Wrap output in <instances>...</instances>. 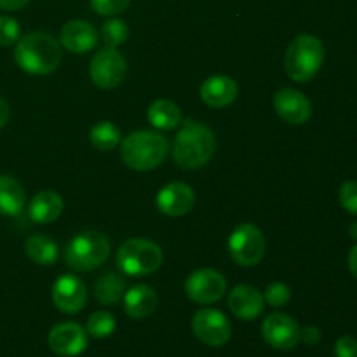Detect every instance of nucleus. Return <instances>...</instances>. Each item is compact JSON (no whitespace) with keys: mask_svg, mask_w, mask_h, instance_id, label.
<instances>
[{"mask_svg":"<svg viewBox=\"0 0 357 357\" xmlns=\"http://www.w3.org/2000/svg\"><path fill=\"white\" fill-rule=\"evenodd\" d=\"M157 209L166 216H183L195 204L194 188L183 181H173L162 187L155 199Z\"/></svg>","mask_w":357,"mask_h":357,"instance_id":"15","label":"nucleus"},{"mask_svg":"<svg viewBox=\"0 0 357 357\" xmlns=\"http://www.w3.org/2000/svg\"><path fill=\"white\" fill-rule=\"evenodd\" d=\"M261 337L278 351H291L300 342V326L288 314H271L261 324Z\"/></svg>","mask_w":357,"mask_h":357,"instance_id":"11","label":"nucleus"},{"mask_svg":"<svg viewBox=\"0 0 357 357\" xmlns=\"http://www.w3.org/2000/svg\"><path fill=\"white\" fill-rule=\"evenodd\" d=\"M63 211V199L54 190H42L28 204V216L31 222L47 225L56 222Z\"/></svg>","mask_w":357,"mask_h":357,"instance_id":"19","label":"nucleus"},{"mask_svg":"<svg viewBox=\"0 0 357 357\" xmlns=\"http://www.w3.org/2000/svg\"><path fill=\"white\" fill-rule=\"evenodd\" d=\"M20 37H21L20 23L10 16H0V45L7 47V45L16 44Z\"/></svg>","mask_w":357,"mask_h":357,"instance_id":"29","label":"nucleus"},{"mask_svg":"<svg viewBox=\"0 0 357 357\" xmlns=\"http://www.w3.org/2000/svg\"><path fill=\"white\" fill-rule=\"evenodd\" d=\"M150 124L160 131H171L181 124V112L178 105L169 100H157L153 101L146 112Z\"/></svg>","mask_w":357,"mask_h":357,"instance_id":"23","label":"nucleus"},{"mask_svg":"<svg viewBox=\"0 0 357 357\" xmlns=\"http://www.w3.org/2000/svg\"><path fill=\"white\" fill-rule=\"evenodd\" d=\"M347 261H349V271H351V274L357 279V244L351 251H349Z\"/></svg>","mask_w":357,"mask_h":357,"instance_id":"35","label":"nucleus"},{"mask_svg":"<svg viewBox=\"0 0 357 357\" xmlns=\"http://www.w3.org/2000/svg\"><path fill=\"white\" fill-rule=\"evenodd\" d=\"M126 295V281L115 272L100 275L94 282V296L101 305H117Z\"/></svg>","mask_w":357,"mask_h":357,"instance_id":"22","label":"nucleus"},{"mask_svg":"<svg viewBox=\"0 0 357 357\" xmlns=\"http://www.w3.org/2000/svg\"><path fill=\"white\" fill-rule=\"evenodd\" d=\"M230 258L241 267H253L265 255V237L253 223H243L229 237Z\"/></svg>","mask_w":357,"mask_h":357,"instance_id":"7","label":"nucleus"},{"mask_svg":"<svg viewBox=\"0 0 357 357\" xmlns=\"http://www.w3.org/2000/svg\"><path fill=\"white\" fill-rule=\"evenodd\" d=\"M274 108L282 121L293 126H302L312 117V103L300 91L284 87L274 94Z\"/></svg>","mask_w":357,"mask_h":357,"instance_id":"14","label":"nucleus"},{"mask_svg":"<svg viewBox=\"0 0 357 357\" xmlns=\"http://www.w3.org/2000/svg\"><path fill=\"white\" fill-rule=\"evenodd\" d=\"M52 302L56 309L63 314H77L86 307L87 289L86 284L77 275H59L52 284Z\"/></svg>","mask_w":357,"mask_h":357,"instance_id":"12","label":"nucleus"},{"mask_svg":"<svg viewBox=\"0 0 357 357\" xmlns=\"http://www.w3.org/2000/svg\"><path fill=\"white\" fill-rule=\"evenodd\" d=\"M300 342H303V344L307 345H317L321 342V331L317 326H312V324H309V326H303L300 328Z\"/></svg>","mask_w":357,"mask_h":357,"instance_id":"33","label":"nucleus"},{"mask_svg":"<svg viewBox=\"0 0 357 357\" xmlns=\"http://www.w3.org/2000/svg\"><path fill=\"white\" fill-rule=\"evenodd\" d=\"M291 298V291L284 282H272L264 293V300L271 307H284Z\"/></svg>","mask_w":357,"mask_h":357,"instance_id":"28","label":"nucleus"},{"mask_svg":"<svg viewBox=\"0 0 357 357\" xmlns=\"http://www.w3.org/2000/svg\"><path fill=\"white\" fill-rule=\"evenodd\" d=\"M192 331L202 344L222 347L232 337V326L223 312L216 309H201L192 317Z\"/></svg>","mask_w":357,"mask_h":357,"instance_id":"9","label":"nucleus"},{"mask_svg":"<svg viewBox=\"0 0 357 357\" xmlns=\"http://www.w3.org/2000/svg\"><path fill=\"white\" fill-rule=\"evenodd\" d=\"M128 73V63L126 58L115 47H103L94 54L91 59L89 75L94 86L100 89H114L122 80L126 79Z\"/></svg>","mask_w":357,"mask_h":357,"instance_id":"8","label":"nucleus"},{"mask_svg":"<svg viewBox=\"0 0 357 357\" xmlns=\"http://www.w3.org/2000/svg\"><path fill=\"white\" fill-rule=\"evenodd\" d=\"M59 44L72 54H86L98 44V31L89 21L72 20L63 24L59 31Z\"/></svg>","mask_w":357,"mask_h":357,"instance_id":"16","label":"nucleus"},{"mask_svg":"<svg viewBox=\"0 0 357 357\" xmlns=\"http://www.w3.org/2000/svg\"><path fill=\"white\" fill-rule=\"evenodd\" d=\"M216 138L209 128L199 122H181L173 142V159L181 169H199L211 160Z\"/></svg>","mask_w":357,"mask_h":357,"instance_id":"2","label":"nucleus"},{"mask_svg":"<svg viewBox=\"0 0 357 357\" xmlns=\"http://www.w3.org/2000/svg\"><path fill=\"white\" fill-rule=\"evenodd\" d=\"M30 0H0V9L3 10H20L23 9Z\"/></svg>","mask_w":357,"mask_h":357,"instance_id":"34","label":"nucleus"},{"mask_svg":"<svg viewBox=\"0 0 357 357\" xmlns=\"http://www.w3.org/2000/svg\"><path fill=\"white\" fill-rule=\"evenodd\" d=\"M338 201L345 211L357 215V181L349 180L342 183L340 190H338Z\"/></svg>","mask_w":357,"mask_h":357,"instance_id":"30","label":"nucleus"},{"mask_svg":"<svg viewBox=\"0 0 357 357\" xmlns=\"http://www.w3.org/2000/svg\"><path fill=\"white\" fill-rule=\"evenodd\" d=\"M227 279L222 272L215 268H199L188 275L185 282V293L192 302L199 305H208L215 303L225 295Z\"/></svg>","mask_w":357,"mask_h":357,"instance_id":"10","label":"nucleus"},{"mask_svg":"<svg viewBox=\"0 0 357 357\" xmlns=\"http://www.w3.org/2000/svg\"><path fill=\"white\" fill-rule=\"evenodd\" d=\"M239 93L236 80L227 75H213L201 86V100L211 108H225L234 103Z\"/></svg>","mask_w":357,"mask_h":357,"instance_id":"18","label":"nucleus"},{"mask_svg":"<svg viewBox=\"0 0 357 357\" xmlns=\"http://www.w3.org/2000/svg\"><path fill=\"white\" fill-rule=\"evenodd\" d=\"M61 44L45 31H30L17 38L14 59L17 66L31 75H47L61 63Z\"/></svg>","mask_w":357,"mask_h":357,"instance_id":"1","label":"nucleus"},{"mask_svg":"<svg viewBox=\"0 0 357 357\" xmlns=\"http://www.w3.org/2000/svg\"><path fill=\"white\" fill-rule=\"evenodd\" d=\"M162 260V250L149 239H129L117 251L119 268L131 278L153 274L160 268Z\"/></svg>","mask_w":357,"mask_h":357,"instance_id":"6","label":"nucleus"},{"mask_svg":"<svg viewBox=\"0 0 357 357\" xmlns=\"http://www.w3.org/2000/svg\"><path fill=\"white\" fill-rule=\"evenodd\" d=\"M265 307L264 295L251 284H237L229 295V309L243 321H255Z\"/></svg>","mask_w":357,"mask_h":357,"instance_id":"17","label":"nucleus"},{"mask_svg":"<svg viewBox=\"0 0 357 357\" xmlns=\"http://www.w3.org/2000/svg\"><path fill=\"white\" fill-rule=\"evenodd\" d=\"M169 152L166 136L155 131H135L122 139L121 157L135 171H150L164 162Z\"/></svg>","mask_w":357,"mask_h":357,"instance_id":"3","label":"nucleus"},{"mask_svg":"<svg viewBox=\"0 0 357 357\" xmlns=\"http://www.w3.org/2000/svg\"><path fill=\"white\" fill-rule=\"evenodd\" d=\"M110 255V241L98 230L77 234L65 250V260L72 271L89 272L101 267Z\"/></svg>","mask_w":357,"mask_h":357,"instance_id":"5","label":"nucleus"},{"mask_svg":"<svg viewBox=\"0 0 357 357\" xmlns=\"http://www.w3.org/2000/svg\"><path fill=\"white\" fill-rule=\"evenodd\" d=\"M349 232H351V237H352V239H354L356 243H357V222L352 223L351 229H349Z\"/></svg>","mask_w":357,"mask_h":357,"instance_id":"37","label":"nucleus"},{"mask_svg":"<svg viewBox=\"0 0 357 357\" xmlns=\"http://www.w3.org/2000/svg\"><path fill=\"white\" fill-rule=\"evenodd\" d=\"M324 61L323 42L310 33H302L289 44L284 66L289 79L303 84L317 75Z\"/></svg>","mask_w":357,"mask_h":357,"instance_id":"4","label":"nucleus"},{"mask_svg":"<svg viewBox=\"0 0 357 357\" xmlns=\"http://www.w3.org/2000/svg\"><path fill=\"white\" fill-rule=\"evenodd\" d=\"M126 314L132 319H145L155 310L157 293L146 284H136L124 295Z\"/></svg>","mask_w":357,"mask_h":357,"instance_id":"20","label":"nucleus"},{"mask_svg":"<svg viewBox=\"0 0 357 357\" xmlns=\"http://www.w3.org/2000/svg\"><path fill=\"white\" fill-rule=\"evenodd\" d=\"M101 38L108 47H119V45L124 44L129 38V28L126 21L119 20V17L105 21L103 26H101Z\"/></svg>","mask_w":357,"mask_h":357,"instance_id":"26","label":"nucleus"},{"mask_svg":"<svg viewBox=\"0 0 357 357\" xmlns=\"http://www.w3.org/2000/svg\"><path fill=\"white\" fill-rule=\"evenodd\" d=\"M49 347L61 357H77L87 349V331L77 323H59L49 331Z\"/></svg>","mask_w":357,"mask_h":357,"instance_id":"13","label":"nucleus"},{"mask_svg":"<svg viewBox=\"0 0 357 357\" xmlns=\"http://www.w3.org/2000/svg\"><path fill=\"white\" fill-rule=\"evenodd\" d=\"M87 335L94 338H107L115 331V317L110 312L98 310L87 319Z\"/></svg>","mask_w":357,"mask_h":357,"instance_id":"27","label":"nucleus"},{"mask_svg":"<svg viewBox=\"0 0 357 357\" xmlns=\"http://www.w3.org/2000/svg\"><path fill=\"white\" fill-rule=\"evenodd\" d=\"M89 142L94 149L101 150V152L114 150L121 143V131L114 122L101 121L91 128Z\"/></svg>","mask_w":357,"mask_h":357,"instance_id":"25","label":"nucleus"},{"mask_svg":"<svg viewBox=\"0 0 357 357\" xmlns=\"http://www.w3.org/2000/svg\"><path fill=\"white\" fill-rule=\"evenodd\" d=\"M24 251L37 265H54L58 260V244L45 236H31L24 243Z\"/></svg>","mask_w":357,"mask_h":357,"instance_id":"24","label":"nucleus"},{"mask_svg":"<svg viewBox=\"0 0 357 357\" xmlns=\"http://www.w3.org/2000/svg\"><path fill=\"white\" fill-rule=\"evenodd\" d=\"M335 356L337 357H357V340L351 335L340 337L335 344Z\"/></svg>","mask_w":357,"mask_h":357,"instance_id":"32","label":"nucleus"},{"mask_svg":"<svg viewBox=\"0 0 357 357\" xmlns=\"http://www.w3.org/2000/svg\"><path fill=\"white\" fill-rule=\"evenodd\" d=\"M131 0H91V7L101 16H117L129 7Z\"/></svg>","mask_w":357,"mask_h":357,"instance_id":"31","label":"nucleus"},{"mask_svg":"<svg viewBox=\"0 0 357 357\" xmlns=\"http://www.w3.org/2000/svg\"><path fill=\"white\" fill-rule=\"evenodd\" d=\"M26 194L16 178L9 174L0 176V215L17 216L24 208Z\"/></svg>","mask_w":357,"mask_h":357,"instance_id":"21","label":"nucleus"},{"mask_svg":"<svg viewBox=\"0 0 357 357\" xmlns=\"http://www.w3.org/2000/svg\"><path fill=\"white\" fill-rule=\"evenodd\" d=\"M9 115H10L9 105H7L6 100H2V98H0V129L7 124V121H9Z\"/></svg>","mask_w":357,"mask_h":357,"instance_id":"36","label":"nucleus"}]
</instances>
